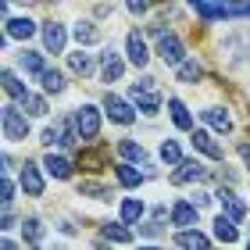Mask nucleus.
<instances>
[{
	"label": "nucleus",
	"instance_id": "nucleus-1",
	"mask_svg": "<svg viewBox=\"0 0 250 250\" xmlns=\"http://www.w3.org/2000/svg\"><path fill=\"white\" fill-rule=\"evenodd\" d=\"M0 125H4V140H29V118L25 111L18 107H4V115H0Z\"/></svg>",
	"mask_w": 250,
	"mask_h": 250
},
{
	"label": "nucleus",
	"instance_id": "nucleus-2",
	"mask_svg": "<svg viewBox=\"0 0 250 250\" xmlns=\"http://www.w3.org/2000/svg\"><path fill=\"white\" fill-rule=\"evenodd\" d=\"M157 54H161V61H165V64H172V68H179V64L186 61L183 40H179L175 32H157Z\"/></svg>",
	"mask_w": 250,
	"mask_h": 250
},
{
	"label": "nucleus",
	"instance_id": "nucleus-3",
	"mask_svg": "<svg viewBox=\"0 0 250 250\" xmlns=\"http://www.w3.org/2000/svg\"><path fill=\"white\" fill-rule=\"evenodd\" d=\"M75 129H79L83 140H97V136H100V111L93 104L75 107Z\"/></svg>",
	"mask_w": 250,
	"mask_h": 250
},
{
	"label": "nucleus",
	"instance_id": "nucleus-4",
	"mask_svg": "<svg viewBox=\"0 0 250 250\" xmlns=\"http://www.w3.org/2000/svg\"><path fill=\"white\" fill-rule=\"evenodd\" d=\"M132 100H136V111H143V115H157L161 111V97H157V86H132Z\"/></svg>",
	"mask_w": 250,
	"mask_h": 250
},
{
	"label": "nucleus",
	"instance_id": "nucleus-5",
	"mask_svg": "<svg viewBox=\"0 0 250 250\" xmlns=\"http://www.w3.org/2000/svg\"><path fill=\"white\" fill-rule=\"evenodd\" d=\"M104 111L111 115V122H118V125H132V122H136V107H132V104H125V100L115 97V93H107V97H104Z\"/></svg>",
	"mask_w": 250,
	"mask_h": 250
},
{
	"label": "nucleus",
	"instance_id": "nucleus-6",
	"mask_svg": "<svg viewBox=\"0 0 250 250\" xmlns=\"http://www.w3.org/2000/svg\"><path fill=\"white\" fill-rule=\"evenodd\" d=\"M64 43H68V32L61 21H47L43 25V47H47L50 54H64Z\"/></svg>",
	"mask_w": 250,
	"mask_h": 250
},
{
	"label": "nucleus",
	"instance_id": "nucleus-7",
	"mask_svg": "<svg viewBox=\"0 0 250 250\" xmlns=\"http://www.w3.org/2000/svg\"><path fill=\"white\" fill-rule=\"evenodd\" d=\"M21 189L29 193V197H43V175H40V165H32V161H25L21 165Z\"/></svg>",
	"mask_w": 250,
	"mask_h": 250
},
{
	"label": "nucleus",
	"instance_id": "nucleus-8",
	"mask_svg": "<svg viewBox=\"0 0 250 250\" xmlns=\"http://www.w3.org/2000/svg\"><path fill=\"white\" fill-rule=\"evenodd\" d=\"M36 32V21L32 18H4V36L7 40H29Z\"/></svg>",
	"mask_w": 250,
	"mask_h": 250
},
{
	"label": "nucleus",
	"instance_id": "nucleus-9",
	"mask_svg": "<svg viewBox=\"0 0 250 250\" xmlns=\"http://www.w3.org/2000/svg\"><path fill=\"white\" fill-rule=\"evenodd\" d=\"M197 204L193 200H179L175 208H172V222L179 225V229H193V225H197Z\"/></svg>",
	"mask_w": 250,
	"mask_h": 250
},
{
	"label": "nucleus",
	"instance_id": "nucleus-10",
	"mask_svg": "<svg viewBox=\"0 0 250 250\" xmlns=\"http://www.w3.org/2000/svg\"><path fill=\"white\" fill-rule=\"evenodd\" d=\"M100 72H104V83H118V79H122V72H125V64H122V58H118V54L115 50H104V54H100Z\"/></svg>",
	"mask_w": 250,
	"mask_h": 250
},
{
	"label": "nucleus",
	"instance_id": "nucleus-11",
	"mask_svg": "<svg viewBox=\"0 0 250 250\" xmlns=\"http://www.w3.org/2000/svg\"><path fill=\"white\" fill-rule=\"evenodd\" d=\"M125 47H129V61H132L136 68H146V61H150V50H146V43H143L140 32H129Z\"/></svg>",
	"mask_w": 250,
	"mask_h": 250
},
{
	"label": "nucleus",
	"instance_id": "nucleus-12",
	"mask_svg": "<svg viewBox=\"0 0 250 250\" xmlns=\"http://www.w3.org/2000/svg\"><path fill=\"white\" fill-rule=\"evenodd\" d=\"M204 175H208V168L200 161H179V172L172 175V183H200Z\"/></svg>",
	"mask_w": 250,
	"mask_h": 250
},
{
	"label": "nucleus",
	"instance_id": "nucleus-13",
	"mask_svg": "<svg viewBox=\"0 0 250 250\" xmlns=\"http://www.w3.org/2000/svg\"><path fill=\"white\" fill-rule=\"evenodd\" d=\"M193 146L204 154V157H211V161H222V146L211 140V132H204V129H197L193 132Z\"/></svg>",
	"mask_w": 250,
	"mask_h": 250
},
{
	"label": "nucleus",
	"instance_id": "nucleus-14",
	"mask_svg": "<svg viewBox=\"0 0 250 250\" xmlns=\"http://www.w3.org/2000/svg\"><path fill=\"white\" fill-rule=\"evenodd\" d=\"M214 236H218V240L222 243H236V240H240V232H236V218H232V214H218V218H214Z\"/></svg>",
	"mask_w": 250,
	"mask_h": 250
},
{
	"label": "nucleus",
	"instance_id": "nucleus-15",
	"mask_svg": "<svg viewBox=\"0 0 250 250\" xmlns=\"http://www.w3.org/2000/svg\"><path fill=\"white\" fill-rule=\"evenodd\" d=\"M218 200H222V211H225V214H232L236 222L247 218V204H243L240 197H236L232 189H222V193H218Z\"/></svg>",
	"mask_w": 250,
	"mask_h": 250
},
{
	"label": "nucleus",
	"instance_id": "nucleus-16",
	"mask_svg": "<svg viewBox=\"0 0 250 250\" xmlns=\"http://www.w3.org/2000/svg\"><path fill=\"white\" fill-rule=\"evenodd\" d=\"M43 168H47L54 179H72V161H68V157H61V154H47Z\"/></svg>",
	"mask_w": 250,
	"mask_h": 250
},
{
	"label": "nucleus",
	"instance_id": "nucleus-17",
	"mask_svg": "<svg viewBox=\"0 0 250 250\" xmlns=\"http://www.w3.org/2000/svg\"><path fill=\"white\" fill-rule=\"evenodd\" d=\"M175 247H189V250H204V247H211V240L204 232H193V229H183L175 236Z\"/></svg>",
	"mask_w": 250,
	"mask_h": 250
},
{
	"label": "nucleus",
	"instance_id": "nucleus-18",
	"mask_svg": "<svg viewBox=\"0 0 250 250\" xmlns=\"http://www.w3.org/2000/svg\"><path fill=\"white\" fill-rule=\"evenodd\" d=\"M200 115H204V122H208L211 129H218V132H229L232 129V118L225 115L222 107H208V111H200Z\"/></svg>",
	"mask_w": 250,
	"mask_h": 250
},
{
	"label": "nucleus",
	"instance_id": "nucleus-19",
	"mask_svg": "<svg viewBox=\"0 0 250 250\" xmlns=\"http://www.w3.org/2000/svg\"><path fill=\"white\" fill-rule=\"evenodd\" d=\"M143 211H146L143 200H136V197H125V200H122V222H125V225H136V222L143 218Z\"/></svg>",
	"mask_w": 250,
	"mask_h": 250
},
{
	"label": "nucleus",
	"instance_id": "nucleus-20",
	"mask_svg": "<svg viewBox=\"0 0 250 250\" xmlns=\"http://www.w3.org/2000/svg\"><path fill=\"white\" fill-rule=\"evenodd\" d=\"M68 68H72V72L75 75H93V54H83V50H79V54H68Z\"/></svg>",
	"mask_w": 250,
	"mask_h": 250
},
{
	"label": "nucleus",
	"instance_id": "nucleus-21",
	"mask_svg": "<svg viewBox=\"0 0 250 250\" xmlns=\"http://www.w3.org/2000/svg\"><path fill=\"white\" fill-rule=\"evenodd\" d=\"M0 83H4V93H7V97H15V100H21V97L29 93V89L18 83V75L11 72V68H4V72H0Z\"/></svg>",
	"mask_w": 250,
	"mask_h": 250
},
{
	"label": "nucleus",
	"instance_id": "nucleus-22",
	"mask_svg": "<svg viewBox=\"0 0 250 250\" xmlns=\"http://www.w3.org/2000/svg\"><path fill=\"white\" fill-rule=\"evenodd\" d=\"M168 111H172V122L179 125V129H193V118H189V111H186V104L179 97L168 100Z\"/></svg>",
	"mask_w": 250,
	"mask_h": 250
},
{
	"label": "nucleus",
	"instance_id": "nucleus-23",
	"mask_svg": "<svg viewBox=\"0 0 250 250\" xmlns=\"http://www.w3.org/2000/svg\"><path fill=\"white\" fill-rule=\"evenodd\" d=\"M104 240H111V243H132V232L125 229V222L118 225V222H107L104 225Z\"/></svg>",
	"mask_w": 250,
	"mask_h": 250
},
{
	"label": "nucleus",
	"instance_id": "nucleus-24",
	"mask_svg": "<svg viewBox=\"0 0 250 250\" xmlns=\"http://www.w3.org/2000/svg\"><path fill=\"white\" fill-rule=\"evenodd\" d=\"M75 40H79V47H89V43L100 40V32H97L93 21H79V25H75Z\"/></svg>",
	"mask_w": 250,
	"mask_h": 250
},
{
	"label": "nucleus",
	"instance_id": "nucleus-25",
	"mask_svg": "<svg viewBox=\"0 0 250 250\" xmlns=\"http://www.w3.org/2000/svg\"><path fill=\"white\" fill-rule=\"evenodd\" d=\"M18 104L25 107V115H36V118H43V115H47V100H43V97H36V93H25V97L18 100Z\"/></svg>",
	"mask_w": 250,
	"mask_h": 250
},
{
	"label": "nucleus",
	"instance_id": "nucleus-26",
	"mask_svg": "<svg viewBox=\"0 0 250 250\" xmlns=\"http://www.w3.org/2000/svg\"><path fill=\"white\" fill-rule=\"evenodd\" d=\"M200 75H204V68H200L197 61H183V64H179V83L197 86V83H200Z\"/></svg>",
	"mask_w": 250,
	"mask_h": 250
},
{
	"label": "nucleus",
	"instance_id": "nucleus-27",
	"mask_svg": "<svg viewBox=\"0 0 250 250\" xmlns=\"http://www.w3.org/2000/svg\"><path fill=\"white\" fill-rule=\"evenodd\" d=\"M115 172H118V183H122V186H129V189H132V186H140V183H143V175H146V172H136L132 165H118Z\"/></svg>",
	"mask_w": 250,
	"mask_h": 250
},
{
	"label": "nucleus",
	"instance_id": "nucleus-28",
	"mask_svg": "<svg viewBox=\"0 0 250 250\" xmlns=\"http://www.w3.org/2000/svg\"><path fill=\"white\" fill-rule=\"evenodd\" d=\"M21 232H25V243H32V247L43 243V222L40 218H25L21 222Z\"/></svg>",
	"mask_w": 250,
	"mask_h": 250
},
{
	"label": "nucleus",
	"instance_id": "nucleus-29",
	"mask_svg": "<svg viewBox=\"0 0 250 250\" xmlns=\"http://www.w3.org/2000/svg\"><path fill=\"white\" fill-rule=\"evenodd\" d=\"M18 64L25 68L29 75H43V72H47V64H43V54H21Z\"/></svg>",
	"mask_w": 250,
	"mask_h": 250
},
{
	"label": "nucleus",
	"instance_id": "nucleus-30",
	"mask_svg": "<svg viewBox=\"0 0 250 250\" xmlns=\"http://www.w3.org/2000/svg\"><path fill=\"white\" fill-rule=\"evenodd\" d=\"M40 83H43L47 93H64V75L61 72H50V68H47V72L40 75Z\"/></svg>",
	"mask_w": 250,
	"mask_h": 250
},
{
	"label": "nucleus",
	"instance_id": "nucleus-31",
	"mask_svg": "<svg viewBox=\"0 0 250 250\" xmlns=\"http://www.w3.org/2000/svg\"><path fill=\"white\" fill-rule=\"evenodd\" d=\"M118 154L125 157V161H143V157H146L143 154V143H136V140H122L118 143Z\"/></svg>",
	"mask_w": 250,
	"mask_h": 250
},
{
	"label": "nucleus",
	"instance_id": "nucleus-32",
	"mask_svg": "<svg viewBox=\"0 0 250 250\" xmlns=\"http://www.w3.org/2000/svg\"><path fill=\"white\" fill-rule=\"evenodd\" d=\"M161 161H165V165H179V161H183V150H179L175 140H165V143H161Z\"/></svg>",
	"mask_w": 250,
	"mask_h": 250
},
{
	"label": "nucleus",
	"instance_id": "nucleus-33",
	"mask_svg": "<svg viewBox=\"0 0 250 250\" xmlns=\"http://www.w3.org/2000/svg\"><path fill=\"white\" fill-rule=\"evenodd\" d=\"M83 193H86V197H93V200H107V197H111L100 183H83Z\"/></svg>",
	"mask_w": 250,
	"mask_h": 250
},
{
	"label": "nucleus",
	"instance_id": "nucleus-34",
	"mask_svg": "<svg viewBox=\"0 0 250 250\" xmlns=\"http://www.w3.org/2000/svg\"><path fill=\"white\" fill-rule=\"evenodd\" d=\"M0 200H4V208H11V200H15V183L4 175V183H0Z\"/></svg>",
	"mask_w": 250,
	"mask_h": 250
},
{
	"label": "nucleus",
	"instance_id": "nucleus-35",
	"mask_svg": "<svg viewBox=\"0 0 250 250\" xmlns=\"http://www.w3.org/2000/svg\"><path fill=\"white\" fill-rule=\"evenodd\" d=\"M83 165H86V168H93V172H97V168L104 165V150H89V154H83Z\"/></svg>",
	"mask_w": 250,
	"mask_h": 250
},
{
	"label": "nucleus",
	"instance_id": "nucleus-36",
	"mask_svg": "<svg viewBox=\"0 0 250 250\" xmlns=\"http://www.w3.org/2000/svg\"><path fill=\"white\" fill-rule=\"evenodd\" d=\"M236 150H240V157H243V165L250 168V143H236Z\"/></svg>",
	"mask_w": 250,
	"mask_h": 250
},
{
	"label": "nucleus",
	"instance_id": "nucleus-37",
	"mask_svg": "<svg viewBox=\"0 0 250 250\" xmlns=\"http://www.w3.org/2000/svg\"><path fill=\"white\" fill-rule=\"evenodd\" d=\"M129 7H132V11H140V15H143V11L150 7V0H129Z\"/></svg>",
	"mask_w": 250,
	"mask_h": 250
},
{
	"label": "nucleus",
	"instance_id": "nucleus-38",
	"mask_svg": "<svg viewBox=\"0 0 250 250\" xmlns=\"http://www.w3.org/2000/svg\"><path fill=\"white\" fill-rule=\"evenodd\" d=\"M15 4H29V0H15Z\"/></svg>",
	"mask_w": 250,
	"mask_h": 250
},
{
	"label": "nucleus",
	"instance_id": "nucleus-39",
	"mask_svg": "<svg viewBox=\"0 0 250 250\" xmlns=\"http://www.w3.org/2000/svg\"><path fill=\"white\" fill-rule=\"evenodd\" d=\"M247 247H250V240H247Z\"/></svg>",
	"mask_w": 250,
	"mask_h": 250
},
{
	"label": "nucleus",
	"instance_id": "nucleus-40",
	"mask_svg": "<svg viewBox=\"0 0 250 250\" xmlns=\"http://www.w3.org/2000/svg\"><path fill=\"white\" fill-rule=\"evenodd\" d=\"M247 11H250V7H247Z\"/></svg>",
	"mask_w": 250,
	"mask_h": 250
}]
</instances>
